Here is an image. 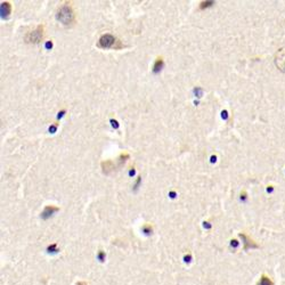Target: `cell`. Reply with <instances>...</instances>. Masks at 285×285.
Masks as SVG:
<instances>
[{
    "label": "cell",
    "mask_w": 285,
    "mask_h": 285,
    "mask_svg": "<svg viewBox=\"0 0 285 285\" xmlns=\"http://www.w3.org/2000/svg\"><path fill=\"white\" fill-rule=\"evenodd\" d=\"M275 62H276V65L282 71H285V50H281L277 54Z\"/></svg>",
    "instance_id": "obj_4"
},
{
    "label": "cell",
    "mask_w": 285,
    "mask_h": 285,
    "mask_svg": "<svg viewBox=\"0 0 285 285\" xmlns=\"http://www.w3.org/2000/svg\"><path fill=\"white\" fill-rule=\"evenodd\" d=\"M102 169H103V172L107 175L111 171L114 170V164H113L112 161H109V160L104 161V162H102Z\"/></svg>",
    "instance_id": "obj_6"
},
{
    "label": "cell",
    "mask_w": 285,
    "mask_h": 285,
    "mask_svg": "<svg viewBox=\"0 0 285 285\" xmlns=\"http://www.w3.org/2000/svg\"><path fill=\"white\" fill-rule=\"evenodd\" d=\"M163 66V59L162 58H157L156 61H155V64H154V66H153V72H155V73H157Z\"/></svg>",
    "instance_id": "obj_8"
},
{
    "label": "cell",
    "mask_w": 285,
    "mask_h": 285,
    "mask_svg": "<svg viewBox=\"0 0 285 285\" xmlns=\"http://www.w3.org/2000/svg\"><path fill=\"white\" fill-rule=\"evenodd\" d=\"M43 39V26L39 25L34 31L29 32L25 37L26 42H32V43H38Z\"/></svg>",
    "instance_id": "obj_3"
},
{
    "label": "cell",
    "mask_w": 285,
    "mask_h": 285,
    "mask_svg": "<svg viewBox=\"0 0 285 285\" xmlns=\"http://www.w3.org/2000/svg\"><path fill=\"white\" fill-rule=\"evenodd\" d=\"M259 285H272V283L270 282V279L269 278H267V277H262L261 278V281H260V283H259Z\"/></svg>",
    "instance_id": "obj_9"
},
{
    "label": "cell",
    "mask_w": 285,
    "mask_h": 285,
    "mask_svg": "<svg viewBox=\"0 0 285 285\" xmlns=\"http://www.w3.org/2000/svg\"><path fill=\"white\" fill-rule=\"evenodd\" d=\"M57 20L63 25H66V26L72 25L75 22V16H74V12H73L72 7L68 6V5L61 7V9L57 13Z\"/></svg>",
    "instance_id": "obj_1"
},
{
    "label": "cell",
    "mask_w": 285,
    "mask_h": 285,
    "mask_svg": "<svg viewBox=\"0 0 285 285\" xmlns=\"http://www.w3.org/2000/svg\"><path fill=\"white\" fill-rule=\"evenodd\" d=\"M10 12H12V6H10V3L7 2V1L2 2V3H1V14H2V16H8V15L10 14Z\"/></svg>",
    "instance_id": "obj_7"
},
{
    "label": "cell",
    "mask_w": 285,
    "mask_h": 285,
    "mask_svg": "<svg viewBox=\"0 0 285 285\" xmlns=\"http://www.w3.org/2000/svg\"><path fill=\"white\" fill-rule=\"evenodd\" d=\"M56 211H58V208L53 206V205H47V206L45 208L43 212L41 213V217L43 218V219H47V218H49L54 212H56Z\"/></svg>",
    "instance_id": "obj_5"
},
{
    "label": "cell",
    "mask_w": 285,
    "mask_h": 285,
    "mask_svg": "<svg viewBox=\"0 0 285 285\" xmlns=\"http://www.w3.org/2000/svg\"><path fill=\"white\" fill-rule=\"evenodd\" d=\"M211 5H213V1H203V2H201L200 8H201V9H204V8H206V7L211 6Z\"/></svg>",
    "instance_id": "obj_10"
},
{
    "label": "cell",
    "mask_w": 285,
    "mask_h": 285,
    "mask_svg": "<svg viewBox=\"0 0 285 285\" xmlns=\"http://www.w3.org/2000/svg\"><path fill=\"white\" fill-rule=\"evenodd\" d=\"M98 47L100 48H114V49H120L122 48L121 42L118 40L116 38H114L112 34H104L100 37V39L98 40L97 43Z\"/></svg>",
    "instance_id": "obj_2"
}]
</instances>
